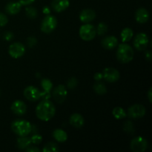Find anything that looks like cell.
<instances>
[{
	"label": "cell",
	"mask_w": 152,
	"mask_h": 152,
	"mask_svg": "<svg viewBox=\"0 0 152 152\" xmlns=\"http://www.w3.org/2000/svg\"><path fill=\"white\" fill-rule=\"evenodd\" d=\"M149 39L145 33L137 34L134 37L133 41L134 46L137 50H145L148 47Z\"/></svg>",
	"instance_id": "ba28073f"
},
{
	"label": "cell",
	"mask_w": 152,
	"mask_h": 152,
	"mask_svg": "<svg viewBox=\"0 0 152 152\" xmlns=\"http://www.w3.org/2000/svg\"><path fill=\"white\" fill-rule=\"evenodd\" d=\"M41 86L43 89V91L42 92V98L48 99L50 97V92L53 88V83L49 79H43L41 81Z\"/></svg>",
	"instance_id": "ac0fdd59"
},
{
	"label": "cell",
	"mask_w": 152,
	"mask_h": 152,
	"mask_svg": "<svg viewBox=\"0 0 152 152\" xmlns=\"http://www.w3.org/2000/svg\"><path fill=\"white\" fill-rule=\"evenodd\" d=\"M69 123L75 129H80L84 125L85 120L81 114L78 113H74L70 117Z\"/></svg>",
	"instance_id": "d6986e66"
},
{
	"label": "cell",
	"mask_w": 152,
	"mask_h": 152,
	"mask_svg": "<svg viewBox=\"0 0 152 152\" xmlns=\"http://www.w3.org/2000/svg\"><path fill=\"white\" fill-rule=\"evenodd\" d=\"M37 39L34 37H30L27 39V45L29 48H33L37 45Z\"/></svg>",
	"instance_id": "1f68e13d"
},
{
	"label": "cell",
	"mask_w": 152,
	"mask_h": 152,
	"mask_svg": "<svg viewBox=\"0 0 152 152\" xmlns=\"http://www.w3.org/2000/svg\"><path fill=\"white\" fill-rule=\"evenodd\" d=\"M148 142L142 137H134L130 143V148L133 152H144L147 149Z\"/></svg>",
	"instance_id": "52a82bcc"
},
{
	"label": "cell",
	"mask_w": 152,
	"mask_h": 152,
	"mask_svg": "<svg viewBox=\"0 0 152 152\" xmlns=\"http://www.w3.org/2000/svg\"><path fill=\"white\" fill-rule=\"evenodd\" d=\"M103 79L108 83H115L120 77V72L114 68H106L102 71Z\"/></svg>",
	"instance_id": "7c38bea8"
},
{
	"label": "cell",
	"mask_w": 152,
	"mask_h": 152,
	"mask_svg": "<svg viewBox=\"0 0 152 152\" xmlns=\"http://www.w3.org/2000/svg\"><path fill=\"white\" fill-rule=\"evenodd\" d=\"M0 95H1V92H0Z\"/></svg>",
	"instance_id": "60d3db41"
},
{
	"label": "cell",
	"mask_w": 152,
	"mask_h": 152,
	"mask_svg": "<svg viewBox=\"0 0 152 152\" xmlns=\"http://www.w3.org/2000/svg\"><path fill=\"white\" fill-rule=\"evenodd\" d=\"M96 34L99 36H102L108 31V26L104 22H100L98 24L97 28H96Z\"/></svg>",
	"instance_id": "83f0119b"
},
{
	"label": "cell",
	"mask_w": 152,
	"mask_h": 152,
	"mask_svg": "<svg viewBox=\"0 0 152 152\" xmlns=\"http://www.w3.org/2000/svg\"><path fill=\"white\" fill-rule=\"evenodd\" d=\"M52 136L55 140L59 142H64L68 140V134L64 130L60 129H56L52 133Z\"/></svg>",
	"instance_id": "44dd1931"
},
{
	"label": "cell",
	"mask_w": 152,
	"mask_h": 152,
	"mask_svg": "<svg viewBox=\"0 0 152 152\" xmlns=\"http://www.w3.org/2000/svg\"><path fill=\"white\" fill-rule=\"evenodd\" d=\"M43 152H56L59 151V147L57 144L53 142H48L42 148Z\"/></svg>",
	"instance_id": "484cf974"
},
{
	"label": "cell",
	"mask_w": 152,
	"mask_h": 152,
	"mask_svg": "<svg viewBox=\"0 0 152 152\" xmlns=\"http://www.w3.org/2000/svg\"><path fill=\"white\" fill-rule=\"evenodd\" d=\"M147 96H148V100H149V102L150 103H151L152 102V88L151 87L148 89V94H147Z\"/></svg>",
	"instance_id": "ab89813d"
},
{
	"label": "cell",
	"mask_w": 152,
	"mask_h": 152,
	"mask_svg": "<svg viewBox=\"0 0 152 152\" xmlns=\"http://www.w3.org/2000/svg\"><path fill=\"white\" fill-rule=\"evenodd\" d=\"M27 152H40V149L37 148V146H33V145H30L28 148L25 149Z\"/></svg>",
	"instance_id": "e575fe53"
},
{
	"label": "cell",
	"mask_w": 152,
	"mask_h": 152,
	"mask_svg": "<svg viewBox=\"0 0 152 152\" xmlns=\"http://www.w3.org/2000/svg\"><path fill=\"white\" fill-rule=\"evenodd\" d=\"M42 12L45 15H49L50 13V7H48V6H45L42 9Z\"/></svg>",
	"instance_id": "f35d334b"
},
{
	"label": "cell",
	"mask_w": 152,
	"mask_h": 152,
	"mask_svg": "<svg viewBox=\"0 0 152 152\" xmlns=\"http://www.w3.org/2000/svg\"><path fill=\"white\" fill-rule=\"evenodd\" d=\"M112 114L114 117L117 120H122L124 119L125 117H127V113L121 107H116L113 109Z\"/></svg>",
	"instance_id": "cb8c5ba5"
},
{
	"label": "cell",
	"mask_w": 152,
	"mask_h": 152,
	"mask_svg": "<svg viewBox=\"0 0 152 152\" xmlns=\"http://www.w3.org/2000/svg\"><path fill=\"white\" fill-rule=\"evenodd\" d=\"M79 35H80V38L84 41H91L95 38L96 35V28L91 24H84L80 27V31H79Z\"/></svg>",
	"instance_id": "277c9868"
},
{
	"label": "cell",
	"mask_w": 152,
	"mask_h": 152,
	"mask_svg": "<svg viewBox=\"0 0 152 152\" xmlns=\"http://www.w3.org/2000/svg\"><path fill=\"white\" fill-rule=\"evenodd\" d=\"M30 145H31V138L28 136L19 137L16 140V145L21 150H25Z\"/></svg>",
	"instance_id": "7402d4cb"
},
{
	"label": "cell",
	"mask_w": 152,
	"mask_h": 152,
	"mask_svg": "<svg viewBox=\"0 0 152 152\" xmlns=\"http://www.w3.org/2000/svg\"><path fill=\"white\" fill-rule=\"evenodd\" d=\"M123 129H124L125 132L129 134H133L134 132V125L132 123V122L131 121L126 122V123L123 126Z\"/></svg>",
	"instance_id": "f1b7e54d"
},
{
	"label": "cell",
	"mask_w": 152,
	"mask_h": 152,
	"mask_svg": "<svg viewBox=\"0 0 152 152\" xmlns=\"http://www.w3.org/2000/svg\"><path fill=\"white\" fill-rule=\"evenodd\" d=\"M35 0H19V2L20 3L21 5H29V4H32L34 2Z\"/></svg>",
	"instance_id": "d590c367"
},
{
	"label": "cell",
	"mask_w": 152,
	"mask_h": 152,
	"mask_svg": "<svg viewBox=\"0 0 152 152\" xmlns=\"http://www.w3.org/2000/svg\"><path fill=\"white\" fill-rule=\"evenodd\" d=\"M70 5L69 0H53L51 7L55 12L60 13L66 10Z\"/></svg>",
	"instance_id": "9a60e30c"
},
{
	"label": "cell",
	"mask_w": 152,
	"mask_h": 152,
	"mask_svg": "<svg viewBox=\"0 0 152 152\" xmlns=\"http://www.w3.org/2000/svg\"><path fill=\"white\" fill-rule=\"evenodd\" d=\"M25 14L30 19H36L38 15V11L35 7L30 6L25 8Z\"/></svg>",
	"instance_id": "4316f807"
},
{
	"label": "cell",
	"mask_w": 152,
	"mask_h": 152,
	"mask_svg": "<svg viewBox=\"0 0 152 152\" xmlns=\"http://www.w3.org/2000/svg\"><path fill=\"white\" fill-rule=\"evenodd\" d=\"M145 57L146 60H148V62H151L152 59V53L151 50H146L145 52Z\"/></svg>",
	"instance_id": "74e56055"
},
{
	"label": "cell",
	"mask_w": 152,
	"mask_h": 152,
	"mask_svg": "<svg viewBox=\"0 0 152 152\" xmlns=\"http://www.w3.org/2000/svg\"><path fill=\"white\" fill-rule=\"evenodd\" d=\"M30 138H31V143L34 144V145H38V144L41 143L42 141V137L39 134H34Z\"/></svg>",
	"instance_id": "f546056e"
},
{
	"label": "cell",
	"mask_w": 152,
	"mask_h": 152,
	"mask_svg": "<svg viewBox=\"0 0 152 152\" xmlns=\"http://www.w3.org/2000/svg\"><path fill=\"white\" fill-rule=\"evenodd\" d=\"M8 53L10 56L13 59L20 58L25 54V47L20 42H14L9 46Z\"/></svg>",
	"instance_id": "9c48e42d"
},
{
	"label": "cell",
	"mask_w": 152,
	"mask_h": 152,
	"mask_svg": "<svg viewBox=\"0 0 152 152\" xmlns=\"http://www.w3.org/2000/svg\"><path fill=\"white\" fill-rule=\"evenodd\" d=\"M10 127L13 133L19 137L28 136L32 131V125L30 123V122L21 119L12 122Z\"/></svg>",
	"instance_id": "7a4b0ae2"
},
{
	"label": "cell",
	"mask_w": 152,
	"mask_h": 152,
	"mask_svg": "<svg viewBox=\"0 0 152 152\" xmlns=\"http://www.w3.org/2000/svg\"><path fill=\"white\" fill-rule=\"evenodd\" d=\"M134 36V32L130 28H126L122 31L121 39L123 42H127L130 41Z\"/></svg>",
	"instance_id": "603a6c76"
},
{
	"label": "cell",
	"mask_w": 152,
	"mask_h": 152,
	"mask_svg": "<svg viewBox=\"0 0 152 152\" xmlns=\"http://www.w3.org/2000/svg\"><path fill=\"white\" fill-rule=\"evenodd\" d=\"M13 38H14V35H13V34L12 32H10V31H6V32L4 33V39L6 41L10 42L11 41V40H13Z\"/></svg>",
	"instance_id": "836d02e7"
},
{
	"label": "cell",
	"mask_w": 152,
	"mask_h": 152,
	"mask_svg": "<svg viewBox=\"0 0 152 152\" xmlns=\"http://www.w3.org/2000/svg\"><path fill=\"white\" fill-rule=\"evenodd\" d=\"M146 114L145 106L141 104H134L130 106L128 109L127 115L132 119L142 118Z\"/></svg>",
	"instance_id": "8992f818"
},
{
	"label": "cell",
	"mask_w": 152,
	"mask_h": 152,
	"mask_svg": "<svg viewBox=\"0 0 152 152\" xmlns=\"http://www.w3.org/2000/svg\"><path fill=\"white\" fill-rule=\"evenodd\" d=\"M12 112L16 115L22 116L26 113L27 111V105L22 100H16L12 103L10 106Z\"/></svg>",
	"instance_id": "4fadbf2b"
},
{
	"label": "cell",
	"mask_w": 152,
	"mask_h": 152,
	"mask_svg": "<svg viewBox=\"0 0 152 152\" xmlns=\"http://www.w3.org/2000/svg\"><path fill=\"white\" fill-rule=\"evenodd\" d=\"M96 18V13L92 9H84L80 13V19L83 23H90Z\"/></svg>",
	"instance_id": "5bb4252c"
},
{
	"label": "cell",
	"mask_w": 152,
	"mask_h": 152,
	"mask_svg": "<svg viewBox=\"0 0 152 152\" xmlns=\"http://www.w3.org/2000/svg\"><path fill=\"white\" fill-rule=\"evenodd\" d=\"M135 19L138 23H146L149 19V13L144 7H140L135 12Z\"/></svg>",
	"instance_id": "2e32d148"
},
{
	"label": "cell",
	"mask_w": 152,
	"mask_h": 152,
	"mask_svg": "<svg viewBox=\"0 0 152 152\" xmlns=\"http://www.w3.org/2000/svg\"><path fill=\"white\" fill-rule=\"evenodd\" d=\"M94 80H96V82L101 81V80L103 79V76H102V73L97 72L94 74Z\"/></svg>",
	"instance_id": "8d00e7d4"
},
{
	"label": "cell",
	"mask_w": 152,
	"mask_h": 152,
	"mask_svg": "<svg viewBox=\"0 0 152 152\" xmlns=\"http://www.w3.org/2000/svg\"><path fill=\"white\" fill-rule=\"evenodd\" d=\"M94 90L96 92V94L99 95H104L107 93V88L105 85L100 81H98L94 85L93 87Z\"/></svg>",
	"instance_id": "d4e9b609"
},
{
	"label": "cell",
	"mask_w": 152,
	"mask_h": 152,
	"mask_svg": "<svg viewBox=\"0 0 152 152\" xmlns=\"http://www.w3.org/2000/svg\"><path fill=\"white\" fill-rule=\"evenodd\" d=\"M21 5L19 1H11L5 6V11L10 15H16L21 10Z\"/></svg>",
	"instance_id": "ffe728a7"
},
{
	"label": "cell",
	"mask_w": 152,
	"mask_h": 152,
	"mask_svg": "<svg viewBox=\"0 0 152 152\" xmlns=\"http://www.w3.org/2000/svg\"><path fill=\"white\" fill-rule=\"evenodd\" d=\"M102 46L107 50H112L118 45V40L114 36H108L101 42Z\"/></svg>",
	"instance_id": "e0dca14e"
},
{
	"label": "cell",
	"mask_w": 152,
	"mask_h": 152,
	"mask_svg": "<svg viewBox=\"0 0 152 152\" xmlns=\"http://www.w3.org/2000/svg\"><path fill=\"white\" fill-rule=\"evenodd\" d=\"M134 56V51L132 47L128 44L123 43L117 48V59L120 63H129L133 60Z\"/></svg>",
	"instance_id": "3957f363"
},
{
	"label": "cell",
	"mask_w": 152,
	"mask_h": 152,
	"mask_svg": "<svg viewBox=\"0 0 152 152\" xmlns=\"http://www.w3.org/2000/svg\"><path fill=\"white\" fill-rule=\"evenodd\" d=\"M8 22V18L3 13L0 12V27L5 26Z\"/></svg>",
	"instance_id": "d6a6232c"
},
{
	"label": "cell",
	"mask_w": 152,
	"mask_h": 152,
	"mask_svg": "<svg viewBox=\"0 0 152 152\" xmlns=\"http://www.w3.org/2000/svg\"><path fill=\"white\" fill-rule=\"evenodd\" d=\"M52 95L54 100L58 103L61 104L66 99L68 96V90L63 85H59L53 89Z\"/></svg>",
	"instance_id": "8fae6325"
},
{
	"label": "cell",
	"mask_w": 152,
	"mask_h": 152,
	"mask_svg": "<svg viewBox=\"0 0 152 152\" xmlns=\"http://www.w3.org/2000/svg\"><path fill=\"white\" fill-rule=\"evenodd\" d=\"M56 25H57L56 18L49 14L42 19L40 28L43 33L48 34L54 31L55 28H56Z\"/></svg>",
	"instance_id": "5b68a950"
},
{
	"label": "cell",
	"mask_w": 152,
	"mask_h": 152,
	"mask_svg": "<svg viewBox=\"0 0 152 152\" xmlns=\"http://www.w3.org/2000/svg\"><path fill=\"white\" fill-rule=\"evenodd\" d=\"M77 84H78V81H77V78L71 77L67 82V87L69 89H74L77 87Z\"/></svg>",
	"instance_id": "4dcf8cb0"
},
{
	"label": "cell",
	"mask_w": 152,
	"mask_h": 152,
	"mask_svg": "<svg viewBox=\"0 0 152 152\" xmlns=\"http://www.w3.org/2000/svg\"><path fill=\"white\" fill-rule=\"evenodd\" d=\"M56 114V107L49 99H42L36 108V115L42 121H49Z\"/></svg>",
	"instance_id": "6da1fadb"
},
{
	"label": "cell",
	"mask_w": 152,
	"mask_h": 152,
	"mask_svg": "<svg viewBox=\"0 0 152 152\" xmlns=\"http://www.w3.org/2000/svg\"><path fill=\"white\" fill-rule=\"evenodd\" d=\"M24 96L31 102H36L42 98V91L34 86H28L24 90Z\"/></svg>",
	"instance_id": "30bf717a"
}]
</instances>
